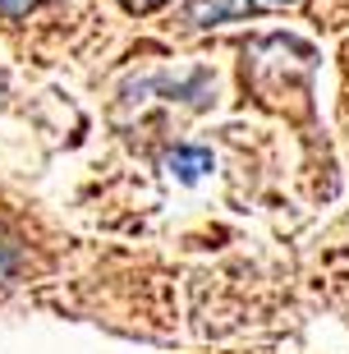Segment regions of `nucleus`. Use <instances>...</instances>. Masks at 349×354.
<instances>
[{
  "label": "nucleus",
  "mask_w": 349,
  "mask_h": 354,
  "mask_svg": "<svg viewBox=\"0 0 349 354\" xmlns=\"http://www.w3.org/2000/svg\"><path fill=\"white\" fill-rule=\"evenodd\" d=\"M166 166L180 175V180L194 184L198 175H207V171H211V152H207V147H175V152L166 157Z\"/></svg>",
  "instance_id": "2"
},
{
  "label": "nucleus",
  "mask_w": 349,
  "mask_h": 354,
  "mask_svg": "<svg viewBox=\"0 0 349 354\" xmlns=\"http://www.w3.org/2000/svg\"><path fill=\"white\" fill-rule=\"evenodd\" d=\"M41 0H0V14H5V19H23L28 10H37Z\"/></svg>",
  "instance_id": "3"
},
{
  "label": "nucleus",
  "mask_w": 349,
  "mask_h": 354,
  "mask_svg": "<svg viewBox=\"0 0 349 354\" xmlns=\"http://www.w3.org/2000/svg\"><path fill=\"white\" fill-rule=\"evenodd\" d=\"M258 5H285V0H258Z\"/></svg>",
  "instance_id": "6"
},
{
  "label": "nucleus",
  "mask_w": 349,
  "mask_h": 354,
  "mask_svg": "<svg viewBox=\"0 0 349 354\" xmlns=\"http://www.w3.org/2000/svg\"><path fill=\"white\" fill-rule=\"evenodd\" d=\"M14 272V244L5 235H0V281H5V276Z\"/></svg>",
  "instance_id": "4"
},
{
  "label": "nucleus",
  "mask_w": 349,
  "mask_h": 354,
  "mask_svg": "<svg viewBox=\"0 0 349 354\" xmlns=\"http://www.w3.org/2000/svg\"><path fill=\"white\" fill-rule=\"evenodd\" d=\"M120 5H124L129 14H152L156 5H166V0H120Z\"/></svg>",
  "instance_id": "5"
},
{
  "label": "nucleus",
  "mask_w": 349,
  "mask_h": 354,
  "mask_svg": "<svg viewBox=\"0 0 349 354\" xmlns=\"http://www.w3.org/2000/svg\"><path fill=\"white\" fill-rule=\"evenodd\" d=\"M248 10H258V0H189L194 24H225V19H239Z\"/></svg>",
  "instance_id": "1"
}]
</instances>
